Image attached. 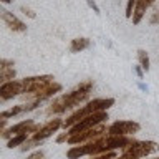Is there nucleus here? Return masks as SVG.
Masks as SVG:
<instances>
[{"label": "nucleus", "mask_w": 159, "mask_h": 159, "mask_svg": "<svg viewBox=\"0 0 159 159\" xmlns=\"http://www.w3.org/2000/svg\"><path fill=\"white\" fill-rule=\"evenodd\" d=\"M0 15H2V20H3V23L7 25V27L10 30H13V32H25L27 30V25H25L23 22H20V20L15 17L13 13H10L7 12L5 8L0 10Z\"/></svg>", "instance_id": "f03ea898"}, {"label": "nucleus", "mask_w": 159, "mask_h": 159, "mask_svg": "<svg viewBox=\"0 0 159 159\" xmlns=\"http://www.w3.org/2000/svg\"><path fill=\"white\" fill-rule=\"evenodd\" d=\"M154 2H156V0H151V3H154Z\"/></svg>", "instance_id": "f8f14e48"}, {"label": "nucleus", "mask_w": 159, "mask_h": 159, "mask_svg": "<svg viewBox=\"0 0 159 159\" xmlns=\"http://www.w3.org/2000/svg\"><path fill=\"white\" fill-rule=\"evenodd\" d=\"M103 119H108V114H106V113H103V111L93 113V116H91V114H88L86 118L81 119V121L76 124V126H73V128H71V134H80V133L86 131V129H89L91 126H94V124L101 123Z\"/></svg>", "instance_id": "f257e3e1"}, {"label": "nucleus", "mask_w": 159, "mask_h": 159, "mask_svg": "<svg viewBox=\"0 0 159 159\" xmlns=\"http://www.w3.org/2000/svg\"><path fill=\"white\" fill-rule=\"evenodd\" d=\"M139 129V124L136 123H128V121H118L114 123L111 128H109V134H113V136H124V134H131L134 131H138Z\"/></svg>", "instance_id": "7ed1b4c3"}, {"label": "nucleus", "mask_w": 159, "mask_h": 159, "mask_svg": "<svg viewBox=\"0 0 159 159\" xmlns=\"http://www.w3.org/2000/svg\"><path fill=\"white\" fill-rule=\"evenodd\" d=\"M86 2H88V5H89V7H91V8L94 10V13H99V8H98V5L94 3L93 0H86Z\"/></svg>", "instance_id": "9d476101"}, {"label": "nucleus", "mask_w": 159, "mask_h": 159, "mask_svg": "<svg viewBox=\"0 0 159 159\" xmlns=\"http://www.w3.org/2000/svg\"><path fill=\"white\" fill-rule=\"evenodd\" d=\"M18 93H23V83L22 81H5L0 88V94L3 99H8L12 96H17Z\"/></svg>", "instance_id": "20e7f679"}, {"label": "nucleus", "mask_w": 159, "mask_h": 159, "mask_svg": "<svg viewBox=\"0 0 159 159\" xmlns=\"http://www.w3.org/2000/svg\"><path fill=\"white\" fill-rule=\"evenodd\" d=\"M20 10H22V12H23L25 15H28L30 18H35V17H37V15H35V12H33V10H30V8H27V7H22Z\"/></svg>", "instance_id": "1a4fd4ad"}, {"label": "nucleus", "mask_w": 159, "mask_h": 159, "mask_svg": "<svg viewBox=\"0 0 159 159\" xmlns=\"http://www.w3.org/2000/svg\"><path fill=\"white\" fill-rule=\"evenodd\" d=\"M138 58H139V63L144 71H149V57H148V52L144 50H138Z\"/></svg>", "instance_id": "0eeeda50"}, {"label": "nucleus", "mask_w": 159, "mask_h": 159, "mask_svg": "<svg viewBox=\"0 0 159 159\" xmlns=\"http://www.w3.org/2000/svg\"><path fill=\"white\" fill-rule=\"evenodd\" d=\"M60 124H61V121H60V119H53V121H50L38 134H35V141H42V139L48 138L53 131H57V129L60 128Z\"/></svg>", "instance_id": "39448f33"}, {"label": "nucleus", "mask_w": 159, "mask_h": 159, "mask_svg": "<svg viewBox=\"0 0 159 159\" xmlns=\"http://www.w3.org/2000/svg\"><path fill=\"white\" fill-rule=\"evenodd\" d=\"M88 47H89L88 38H75V40H71V45H70V52L80 53V52H83V50H86Z\"/></svg>", "instance_id": "423d86ee"}, {"label": "nucleus", "mask_w": 159, "mask_h": 159, "mask_svg": "<svg viewBox=\"0 0 159 159\" xmlns=\"http://www.w3.org/2000/svg\"><path fill=\"white\" fill-rule=\"evenodd\" d=\"M25 139H27V133H23V134H18L17 138H13L12 141H8V148H15V146H18L20 143H23Z\"/></svg>", "instance_id": "6e6552de"}, {"label": "nucleus", "mask_w": 159, "mask_h": 159, "mask_svg": "<svg viewBox=\"0 0 159 159\" xmlns=\"http://www.w3.org/2000/svg\"><path fill=\"white\" fill-rule=\"evenodd\" d=\"M3 3H12V0H2Z\"/></svg>", "instance_id": "9b49d317"}]
</instances>
